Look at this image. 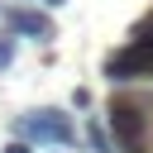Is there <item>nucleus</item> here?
<instances>
[{
  "label": "nucleus",
  "instance_id": "6e6552de",
  "mask_svg": "<svg viewBox=\"0 0 153 153\" xmlns=\"http://www.w3.org/2000/svg\"><path fill=\"white\" fill-rule=\"evenodd\" d=\"M43 5H67V0H43Z\"/></svg>",
  "mask_w": 153,
  "mask_h": 153
},
{
  "label": "nucleus",
  "instance_id": "20e7f679",
  "mask_svg": "<svg viewBox=\"0 0 153 153\" xmlns=\"http://www.w3.org/2000/svg\"><path fill=\"white\" fill-rule=\"evenodd\" d=\"M5 24L19 38H53V19L38 14V10H5Z\"/></svg>",
  "mask_w": 153,
  "mask_h": 153
},
{
  "label": "nucleus",
  "instance_id": "f257e3e1",
  "mask_svg": "<svg viewBox=\"0 0 153 153\" xmlns=\"http://www.w3.org/2000/svg\"><path fill=\"white\" fill-rule=\"evenodd\" d=\"M110 134H115V143L124 148V153H143V139H148V120H143V105L139 100H129V96H120V100H110Z\"/></svg>",
  "mask_w": 153,
  "mask_h": 153
},
{
  "label": "nucleus",
  "instance_id": "7ed1b4c3",
  "mask_svg": "<svg viewBox=\"0 0 153 153\" xmlns=\"http://www.w3.org/2000/svg\"><path fill=\"white\" fill-rule=\"evenodd\" d=\"M105 76H110V81L153 76V53H148L143 43H134V38H129V48H120V53H110V57H105Z\"/></svg>",
  "mask_w": 153,
  "mask_h": 153
},
{
  "label": "nucleus",
  "instance_id": "39448f33",
  "mask_svg": "<svg viewBox=\"0 0 153 153\" xmlns=\"http://www.w3.org/2000/svg\"><path fill=\"white\" fill-rule=\"evenodd\" d=\"M86 139H91V148H96V153H110V139H105L100 120H91V124H86Z\"/></svg>",
  "mask_w": 153,
  "mask_h": 153
},
{
  "label": "nucleus",
  "instance_id": "0eeeda50",
  "mask_svg": "<svg viewBox=\"0 0 153 153\" xmlns=\"http://www.w3.org/2000/svg\"><path fill=\"white\" fill-rule=\"evenodd\" d=\"M5 153H33V143L29 139H14V143H5Z\"/></svg>",
  "mask_w": 153,
  "mask_h": 153
},
{
  "label": "nucleus",
  "instance_id": "423d86ee",
  "mask_svg": "<svg viewBox=\"0 0 153 153\" xmlns=\"http://www.w3.org/2000/svg\"><path fill=\"white\" fill-rule=\"evenodd\" d=\"M14 38H19L14 29H10V33H0V72H5L10 62H14Z\"/></svg>",
  "mask_w": 153,
  "mask_h": 153
},
{
  "label": "nucleus",
  "instance_id": "f03ea898",
  "mask_svg": "<svg viewBox=\"0 0 153 153\" xmlns=\"http://www.w3.org/2000/svg\"><path fill=\"white\" fill-rule=\"evenodd\" d=\"M19 134H24L29 143H57V148H67V143L76 139L67 110H57V105H43V110L24 115V120H19Z\"/></svg>",
  "mask_w": 153,
  "mask_h": 153
}]
</instances>
